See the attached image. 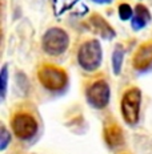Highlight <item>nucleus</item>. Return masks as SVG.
<instances>
[{"label": "nucleus", "instance_id": "nucleus-1", "mask_svg": "<svg viewBox=\"0 0 152 154\" xmlns=\"http://www.w3.org/2000/svg\"><path fill=\"white\" fill-rule=\"evenodd\" d=\"M37 79L39 82L43 85V88L51 92L63 91L68 82V76L66 70L56 65H51V64H46L39 68Z\"/></svg>", "mask_w": 152, "mask_h": 154}, {"label": "nucleus", "instance_id": "nucleus-2", "mask_svg": "<svg viewBox=\"0 0 152 154\" xmlns=\"http://www.w3.org/2000/svg\"><path fill=\"white\" fill-rule=\"evenodd\" d=\"M103 59V51L99 40L92 38V40L86 41L82 44L77 51V63L87 72H93L100 66Z\"/></svg>", "mask_w": 152, "mask_h": 154}, {"label": "nucleus", "instance_id": "nucleus-3", "mask_svg": "<svg viewBox=\"0 0 152 154\" xmlns=\"http://www.w3.org/2000/svg\"><path fill=\"white\" fill-rule=\"evenodd\" d=\"M141 105V91L136 86H132L121 97V116L128 125H136L140 117Z\"/></svg>", "mask_w": 152, "mask_h": 154}, {"label": "nucleus", "instance_id": "nucleus-4", "mask_svg": "<svg viewBox=\"0 0 152 154\" xmlns=\"http://www.w3.org/2000/svg\"><path fill=\"white\" fill-rule=\"evenodd\" d=\"M70 36L64 29L57 27L50 28L43 36L41 47L43 51L50 56H60L68 49Z\"/></svg>", "mask_w": 152, "mask_h": 154}, {"label": "nucleus", "instance_id": "nucleus-5", "mask_svg": "<svg viewBox=\"0 0 152 154\" xmlns=\"http://www.w3.org/2000/svg\"><path fill=\"white\" fill-rule=\"evenodd\" d=\"M12 130H14L15 136L21 141H28L31 138H34L37 133V121L35 120L34 116H31L30 113H16L12 117V122H11Z\"/></svg>", "mask_w": 152, "mask_h": 154}, {"label": "nucleus", "instance_id": "nucleus-6", "mask_svg": "<svg viewBox=\"0 0 152 154\" xmlns=\"http://www.w3.org/2000/svg\"><path fill=\"white\" fill-rule=\"evenodd\" d=\"M87 101L95 109H104L109 102L111 89L108 82L104 80H98L87 88Z\"/></svg>", "mask_w": 152, "mask_h": 154}, {"label": "nucleus", "instance_id": "nucleus-7", "mask_svg": "<svg viewBox=\"0 0 152 154\" xmlns=\"http://www.w3.org/2000/svg\"><path fill=\"white\" fill-rule=\"evenodd\" d=\"M134 68L136 70H147L152 66V41L141 44L137 48L132 60Z\"/></svg>", "mask_w": 152, "mask_h": 154}, {"label": "nucleus", "instance_id": "nucleus-8", "mask_svg": "<svg viewBox=\"0 0 152 154\" xmlns=\"http://www.w3.org/2000/svg\"><path fill=\"white\" fill-rule=\"evenodd\" d=\"M88 24H89V27H91V29L95 32L96 35L102 36L103 38L111 40V38L115 37L114 28L107 23L100 15H92L88 20Z\"/></svg>", "mask_w": 152, "mask_h": 154}, {"label": "nucleus", "instance_id": "nucleus-9", "mask_svg": "<svg viewBox=\"0 0 152 154\" xmlns=\"http://www.w3.org/2000/svg\"><path fill=\"white\" fill-rule=\"evenodd\" d=\"M151 21V12L144 4H137L135 7L134 16L131 20V27L134 31H140L144 27H147Z\"/></svg>", "mask_w": 152, "mask_h": 154}, {"label": "nucleus", "instance_id": "nucleus-10", "mask_svg": "<svg viewBox=\"0 0 152 154\" xmlns=\"http://www.w3.org/2000/svg\"><path fill=\"white\" fill-rule=\"evenodd\" d=\"M104 138L109 147L120 146L123 143V131L121 129L115 124H111L105 128L104 130Z\"/></svg>", "mask_w": 152, "mask_h": 154}, {"label": "nucleus", "instance_id": "nucleus-11", "mask_svg": "<svg viewBox=\"0 0 152 154\" xmlns=\"http://www.w3.org/2000/svg\"><path fill=\"white\" fill-rule=\"evenodd\" d=\"M124 54H125L124 48L119 44L114 49V53H112V72H114V75H116V76L120 75V72H121Z\"/></svg>", "mask_w": 152, "mask_h": 154}, {"label": "nucleus", "instance_id": "nucleus-12", "mask_svg": "<svg viewBox=\"0 0 152 154\" xmlns=\"http://www.w3.org/2000/svg\"><path fill=\"white\" fill-rule=\"evenodd\" d=\"M0 96L2 98L5 97V93H7V82H8V65L4 64L2 68V72H0Z\"/></svg>", "mask_w": 152, "mask_h": 154}, {"label": "nucleus", "instance_id": "nucleus-13", "mask_svg": "<svg viewBox=\"0 0 152 154\" xmlns=\"http://www.w3.org/2000/svg\"><path fill=\"white\" fill-rule=\"evenodd\" d=\"M9 143H11V133L7 130L5 126H2V129H0V150L4 152Z\"/></svg>", "mask_w": 152, "mask_h": 154}, {"label": "nucleus", "instance_id": "nucleus-14", "mask_svg": "<svg viewBox=\"0 0 152 154\" xmlns=\"http://www.w3.org/2000/svg\"><path fill=\"white\" fill-rule=\"evenodd\" d=\"M132 16H134V11H132L131 5H128L127 3H121L119 5V17L125 21V20L132 19Z\"/></svg>", "mask_w": 152, "mask_h": 154}, {"label": "nucleus", "instance_id": "nucleus-15", "mask_svg": "<svg viewBox=\"0 0 152 154\" xmlns=\"http://www.w3.org/2000/svg\"><path fill=\"white\" fill-rule=\"evenodd\" d=\"M92 2L98 3V4H109L112 0H92Z\"/></svg>", "mask_w": 152, "mask_h": 154}]
</instances>
